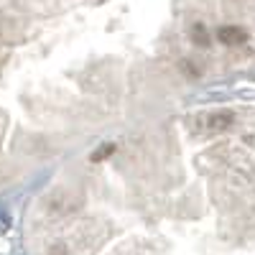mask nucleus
<instances>
[{
	"instance_id": "obj_1",
	"label": "nucleus",
	"mask_w": 255,
	"mask_h": 255,
	"mask_svg": "<svg viewBox=\"0 0 255 255\" xmlns=\"http://www.w3.org/2000/svg\"><path fill=\"white\" fill-rule=\"evenodd\" d=\"M0 138L74 156L181 105L255 87V0H5Z\"/></svg>"
}]
</instances>
